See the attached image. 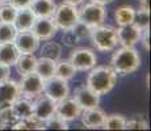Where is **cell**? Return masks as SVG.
Wrapping results in <instances>:
<instances>
[{
	"mask_svg": "<svg viewBox=\"0 0 151 131\" xmlns=\"http://www.w3.org/2000/svg\"><path fill=\"white\" fill-rule=\"evenodd\" d=\"M82 112L83 107L74 97H66L55 102V115L66 122L76 121L78 118H80Z\"/></svg>",
	"mask_w": 151,
	"mask_h": 131,
	"instance_id": "7",
	"label": "cell"
},
{
	"mask_svg": "<svg viewBox=\"0 0 151 131\" xmlns=\"http://www.w3.org/2000/svg\"><path fill=\"white\" fill-rule=\"evenodd\" d=\"M72 31L79 37V39H86V38H89V37H91L92 28L88 26L87 24H84V22H82V21H78L76 24L74 25V28H72Z\"/></svg>",
	"mask_w": 151,
	"mask_h": 131,
	"instance_id": "33",
	"label": "cell"
},
{
	"mask_svg": "<svg viewBox=\"0 0 151 131\" xmlns=\"http://www.w3.org/2000/svg\"><path fill=\"white\" fill-rule=\"evenodd\" d=\"M43 81L45 80L36 71L21 75V79L19 81L20 97L30 98V100L36 98L38 94L43 93Z\"/></svg>",
	"mask_w": 151,
	"mask_h": 131,
	"instance_id": "4",
	"label": "cell"
},
{
	"mask_svg": "<svg viewBox=\"0 0 151 131\" xmlns=\"http://www.w3.org/2000/svg\"><path fill=\"white\" fill-rule=\"evenodd\" d=\"M13 130H45V122L34 114L21 118L13 125Z\"/></svg>",
	"mask_w": 151,
	"mask_h": 131,
	"instance_id": "21",
	"label": "cell"
},
{
	"mask_svg": "<svg viewBox=\"0 0 151 131\" xmlns=\"http://www.w3.org/2000/svg\"><path fill=\"white\" fill-rule=\"evenodd\" d=\"M17 29L9 22H0V43L13 42L16 38Z\"/></svg>",
	"mask_w": 151,
	"mask_h": 131,
	"instance_id": "28",
	"label": "cell"
},
{
	"mask_svg": "<svg viewBox=\"0 0 151 131\" xmlns=\"http://www.w3.org/2000/svg\"><path fill=\"white\" fill-rule=\"evenodd\" d=\"M70 62L74 64L76 71H89L97 63V57L92 49L79 47L75 49L70 55Z\"/></svg>",
	"mask_w": 151,
	"mask_h": 131,
	"instance_id": "8",
	"label": "cell"
},
{
	"mask_svg": "<svg viewBox=\"0 0 151 131\" xmlns=\"http://www.w3.org/2000/svg\"><path fill=\"white\" fill-rule=\"evenodd\" d=\"M20 97L19 83L14 80H8L0 83V109L5 106H9Z\"/></svg>",
	"mask_w": 151,
	"mask_h": 131,
	"instance_id": "13",
	"label": "cell"
},
{
	"mask_svg": "<svg viewBox=\"0 0 151 131\" xmlns=\"http://www.w3.org/2000/svg\"><path fill=\"white\" fill-rule=\"evenodd\" d=\"M126 118L122 114H109L105 117L104 125L101 129L105 130H125Z\"/></svg>",
	"mask_w": 151,
	"mask_h": 131,
	"instance_id": "26",
	"label": "cell"
},
{
	"mask_svg": "<svg viewBox=\"0 0 151 131\" xmlns=\"http://www.w3.org/2000/svg\"><path fill=\"white\" fill-rule=\"evenodd\" d=\"M5 3H8V0H0V4H5Z\"/></svg>",
	"mask_w": 151,
	"mask_h": 131,
	"instance_id": "43",
	"label": "cell"
},
{
	"mask_svg": "<svg viewBox=\"0 0 151 131\" xmlns=\"http://www.w3.org/2000/svg\"><path fill=\"white\" fill-rule=\"evenodd\" d=\"M78 13H79V21L84 22L91 28H96V26L104 24L106 16V11L104 5L92 1L83 5L80 9H78Z\"/></svg>",
	"mask_w": 151,
	"mask_h": 131,
	"instance_id": "6",
	"label": "cell"
},
{
	"mask_svg": "<svg viewBox=\"0 0 151 131\" xmlns=\"http://www.w3.org/2000/svg\"><path fill=\"white\" fill-rule=\"evenodd\" d=\"M55 8L57 4L54 0H33L30 5L36 17H53Z\"/></svg>",
	"mask_w": 151,
	"mask_h": 131,
	"instance_id": "18",
	"label": "cell"
},
{
	"mask_svg": "<svg viewBox=\"0 0 151 131\" xmlns=\"http://www.w3.org/2000/svg\"><path fill=\"white\" fill-rule=\"evenodd\" d=\"M36 64H37V58L33 54H20L16 63H14L17 72L20 75L33 72L36 69Z\"/></svg>",
	"mask_w": 151,
	"mask_h": 131,
	"instance_id": "20",
	"label": "cell"
},
{
	"mask_svg": "<svg viewBox=\"0 0 151 131\" xmlns=\"http://www.w3.org/2000/svg\"><path fill=\"white\" fill-rule=\"evenodd\" d=\"M139 41H142V45H143L145 50L150 51V28L141 30V39Z\"/></svg>",
	"mask_w": 151,
	"mask_h": 131,
	"instance_id": "37",
	"label": "cell"
},
{
	"mask_svg": "<svg viewBox=\"0 0 151 131\" xmlns=\"http://www.w3.org/2000/svg\"><path fill=\"white\" fill-rule=\"evenodd\" d=\"M20 51L13 42L0 43V63L7 66H13L16 63Z\"/></svg>",
	"mask_w": 151,
	"mask_h": 131,
	"instance_id": "19",
	"label": "cell"
},
{
	"mask_svg": "<svg viewBox=\"0 0 151 131\" xmlns=\"http://www.w3.org/2000/svg\"><path fill=\"white\" fill-rule=\"evenodd\" d=\"M0 129H3V130H13V126L12 125H7V123H1V122H0Z\"/></svg>",
	"mask_w": 151,
	"mask_h": 131,
	"instance_id": "42",
	"label": "cell"
},
{
	"mask_svg": "<svg viewBox=\"0 0 151 131\" xmlns=\"http://www.w3.org/2000/svg\"><path fill=\"white\" fill-rule=\"evenodd\" d=\"M62 42L65 43L66 46H68V47H75V46L79 45L80 39H79V37L72 31V29H67V30L63 31Z\"/></svg>",
	"mask_w": 151,
	"mask_h": 131,
	"instance_id": "35",
	"label": "cell"
},
{
	"mask_svg": "<svg viewBox=\"0 0 151 131\" xmlns=\"http://www.w3.org/2000/svg\"><path fill=\"white\" fill-rule=\"evenodd\" d=\"M34 71H36L43 80H47V79H50L51 76H54L55 60L41 57L40 59H37V64H36V69H34Z\"/></svg>",
	"mask_w": 151,
	"mask_h": 131,
	"instance_id": "24",
	"label": "cell"
},
{
	"mask_svg": "<svg viewBox=\"0 0 151 131\" xmlns=\"http://www.w3.org/2000/svg\"><path fill=\"white\" fill-rule=\"evenodd\" d=\"M134 13H135V9L132 5H121V7L116 8L114 11V21L120 26L133 24Z\"/></svg>",
	"mask_w": 151,
	"mask_h": 131,
	"instance_id": "25",
	"label": "cell"
},
{
	"mask_svg": "<svg viewBox=\"0 0 151 131\" xmlns=\"http://www.w3.org/2000/svg\"><path fill=\"white\" fill-rule=\"evenodd\" d=\"M141 66V57L133 46H122L113 52L110 59V67L116 74L129 75L137 71Z\"/></svg>",
	"mask_w": 151,
	"mask_h": 131,
	"instance_id": "2",
	"label": "cell"
},
{
	"mask_svg": "<svg viewBox=\"0 0 151 131\" xmlns=\"http://www.w3.org/2000/svg\"><path fill=\"white\" fill-rule=\"evenodd\" d=\"M11 106H12L14 114L19 117V119L33 114V101L30 98L19 97L16 101H13V104Z\"/></svg>",
	"mask_w": 151,
	"mask_h": 131,
	"instance_id": "23",
	"label": "cell"
},
{
	"mask_svg": "<svg viewBox=\"0 0 151 131\" xmlns=\"http://www.w3.org/2000/svg\"><path fill=\"white\" fill-rule=\"evenodd\" d=\"M133 24L137 26L139 30L150 28V11L143 9V8H139L138 11H135Z\"/></svg>",
	"mask_w": 151,
	"mask_h": 131,
	"instance_id": "29",
	"label": "cell"
},
{
	"mask_svg": "<svg viewBox=\"0 0 151 131\" xmlns=\"http://www.w3.org/2000/svg\"><path fill=\"white\" fill-rule=\"evenodd\" d=\"M30 30L40 41H49L57 34L58 26L53 17H36Z\"/></svg>",
	"mask_w": 151,
	"mask_h": 131,
	"instance_id": "10",
	"label": "cell"
},
{
	"mask_svg": "<svg viewBox=\"0 0 151 131\" xmlns=\"http://www.w3.org/2000/svg\"><path fill=\"white\" fill-rule=\"evenodd\" d=\"M53 20L57 24L58 29H72L74 25L79 21V13H78L76 5H71L67 3H62L59 4L54 11Z\"/></svg>",
	"mask_w": 151,
	"mask_h": 131,
	"instance_id": "5",
	"label": "cell"
},
{
	"mask_svg": "<svg viewBox=\"0 0 151 131\" xmlns=\"http://www.w3.org/2000/svg\"><path fill=\"white\" fill-rule=\"evenodd\" d=\"M33 3V0H8V4H11L16 9H22V8H29Z\"/></svg>",
	"mask_w": 151,
	"mask_h": 131,
	"instance_id": "36",
	"label": "cell"
},
{
	"mask_svg": "<svg viewBox=\"0 0 151 131\" xmlns=\"http://www.w3.org/2000/svg\"><path fill=\"white\" fill-rule=\"evenodd\" d=\"M117 36L121 46H134L141 39V30L134 24H127L117 29Z\"/></svg>",
	"mask_w": 151,
	"mask_h": 131,
	"instance_id": "16",
	"label": "cell"
},
{
	"mask_svg": "<svg viewBox=\"0 0 151 131\" xmlns=\"http://www.w3.org/2000/svg\"><path fill=\"white\" fill-rule=\"evenodd\" d=\"M76 75V68L74 67L70 59H63L59 60L58 59L55 62V72H54V76H58L63 80H71L72 77Z\"/></svg>",
	"mask_w": 151,
	"mask_h": 131,
	"instance_id": "22",
	"label": "cell"
},
{
	"mask_svg": "<svg viewBox=\"0 0 151 131\" xmlns=\"http://www.w3.org/2000/svg\"><path fill=\"white\" fill-rule=\"evenodd\" d=\"M33 100V114L42 119L43 122L55 114V101L51 100L45 93L38 94Z\"/></svg>",
	"mask_w": 151,
	"mask_h": 131,
	"instance_id": "12",
	"label": "cell"
},
{
	"mask_svg": "<svg viewBox=\"0 0 151 131\" xmlns=\"http://www.w3.org/2000/svg\"><path fill=\"white\" fill-rule=\"evenodd\" d=\"M62 55V46L57 42H46L41 47V57L49 58L57 62Z\"/></svg>",
	"mask_w": 151,
	"mask_h": 131,
	"instance_id": "27",
	"label": "cell"
},
{
	"mask_svg": "<svg viewBox=\"0 0 151 131\" xmlns=\"http://www.w3.org/2000/svg\"><path fill=\"white\" fill-rule=\"evenodd\" d=\"M34 20H36V16H34L33 11L30 9V7L22 8V9H17V14L13 21V25L17 29V31L30 30L32 26H33Z\"/></svg>",
	"mask_w": 151,
	"mask_h": 131,
	"instance_id": "17",
	"label": "cell"
},
{
	"mask_svg": "<svg viewBox=\"0 0 151 131\" xmlns=\"http://www.w3.org/2000/svg\"><path fill=\"white\" fill-rule=\"evenodd\" d=\"M141 8L150 11V0H141Z\"/></svg>",
	"mask_w": 151,
	"mask_h": 131,
	"instance_id": "40",
	"label": "cell"
},
{
	"mask_svg": "<svg viewBox=\"0 0 151 131\" xmlns=\"http://www.w3.org/2000/svg\"><path fill=\"white\" fill-rule=\"evenodd\" d=\"M105 112L100 109L99 106L96 107H89V109H83L82 112V123L86 129H101L105 121Z\"/></svg>",
	"mask_w": 151,
	"mask_h": 131,
	"instance_id": "14",
	"label": "cell"
},
{
	"mask_svg": "<svg viewBox=\"0 0 151 131\" xmlns=\"http://www.w3.org/2000/svg\"><path fill=\"white\" fill-rule=\"evenodd\" d=\"M92 43L96 47V50L101 52L112 51L118 45V36L117 29L110 25H99L96 28H92L91 37Z\"/></svg>",
	"mask_w": 151,
	"mask_h": 131,
	"instance_id": "3",
	"label": "cell"
},
{
	"mask_svg": "<svg viewBox=\"0 0 151 131\" xmlns=\"http://www.w3.org/2000/svg\"><path fill=\"white\" fill-rule=\"evenodd\" d=\"M92 3H96V4H100V5H105V4H109L112 3L113 0H91Z\"/></svg>",
	"mask_w": 151,
	"mask_h": 131,
	"instance_id": "41",
	"label": "cell"
},
{
	"mask_svg": "<svg viewBox=\"0 0 151 131\" xmlns=\"http://www.w3.org/2000/svg\"><path fill=\"white\" fill-rule=\"evenodd\" d=\"M19 121V117L14 114L12 106H5L3 109H0V122L1 123H7V125H13Z\"/></svg>",
	"mask_w": 151,
	"mask_h": 131,
	"instance_id": "32",
	"label": "cell"
},
{
	"mask_svg": "<svg viewBox=\"0 0 151 131\" xmlns=\"http://www.w3.org/2000/svg\"><path fill=\"white\" fill-rule=\"evenodd\" d=\"M149 129V123L141 117H135L130 121H126L125 125V130H147Z\"/></svg>",
	"mask_w": 151,
	"mask_h": 131,
	"instance_id": "34",
	"label": "cell"
},
{
	"mask_svg": "<svg viewBox=\"0 0 151 131\" xmlns=\"http://www.w3.org/2000/svg\"><path fill=\"white\" fill-rule=\"evenodd\" d=\"M13 43L16 45L20 54H33L40 47V39L32 30L17 31Z\"/></svg>",
	"mask_w": 151,
	"mask_h": 131,
	"instance_id": "11",
	"label": "cell"
},
{
	"mask_svg": "<svg viewBox=\"0 0 151 131\" xmlns=\"http://www.w3.org/2000/svg\"><path fill=\"white\" fill-rule=\"evenodd\" d=\"M87 77V87L92 89L99 96L106 94L110 92L117 81V74L110 66H95L89 69Z\"/></svg>",
	"mask_w": 151,
	"mask_h": 131,
	"instance_id": "1",
	"label": "cell"
},
{
	"mask_svg": "<svg viewBox=\"0 0 151 131\" xmlns=\"http://www.w3.org/2000/svg\"><path fill=\"white\" fill-rule=\"evenodd\" d=\"M45 130H68V125L66 121L54 114L53 117L45 121Z\"/></svg>",
	"mask_w": 151,
	"mask_h": 131,
	"instance_id": "31",
	"label": "cell"
},
{
	"mask_svg": "<svg viewBox=\"0 0 151 131\" xmlns=\"http://www.w3.org/2000/svg\"><path fill=\"white\" fill-rule=\"evenodd\" d=\"M74 98L78 101V104L83 109H89V107H96L100 104V96L95 93L89 87L80 85L75 89Z\"/></svg>",
	"mask_w": 151,
	"mask_h": 131,
	"instance_id": "15",
	"label": "cell"
},
{
	"mask_svg": "<svg viewBox=\"0 0 151 131\" xmlns=\"http://www.w3.org/2000/svg\"><path fill=\"white\" fill-rule=\"evenodd\" d=\"M84 0H63V3H67V4L71 5H80Z\"/></svg>",
	"mask_w": 151,
	"mask_h": 131,
	"instance_id": "39",
	"label": "cell"
},
{
	"mask_svg": "<svg viewBox=\"0 0 151 131\" xmlns=\"http://www.w3.org/2000/svg\"><path fill=\"white\" fill-rule=\"evenodd\" d=\"M17 9L12 7L11 4L5 3V4H0V22H9L13 24L14 19H16Z\"/></svg>",
	"mask_w": 151,
	"mask_h": 131,
	"instance_id": "30",
	"label": "cell"
},
{
	"mask_svg": "<svg viewBox=\"0 0 151 131\" xmlns=\"http://www.w3.org/2000/svg\"><path fill=\"white\" fill-rule=\"evenodd\" d=\"M9 75H11L9 66L0 63V83H3V81L8 80V79H9Z\"/></svg>",
	"mask_w": 151,
	"mask_h": 131,
	"instance_id": "38",
	"label": "cell"
},
{
	"mask_svg": "<svg viewBox=\"0 0 151 131\" xmlns=\"http://www.w3.org/2000/svg\"><path fill=\"white\" fill-rule=\"evenodd\" d=\"M43 93L49 96L51 100H54L55 102L68 97L70 87L67 80H63L58 76H51L50 79L43 81Z\"/></svg>",
	"mask_w": 151,
	"mask_h": 131,
	"instance_id": "9",
	"label": "cell"
}]
</instances>
